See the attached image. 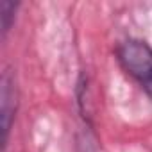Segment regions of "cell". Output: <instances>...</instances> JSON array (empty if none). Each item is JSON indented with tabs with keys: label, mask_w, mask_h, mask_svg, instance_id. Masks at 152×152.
<instances>
[{
	"label": "cell",
	"mask_w": 152,
	"mask_h": 152,
	"mask_svg": "<svg viewBox=\"0 0 152 152\" xmlns=\"http://www.w3.org/2000/svg\"><path fill=\"white\" fill-rule=\"evenodd\" d=\"M0 118H2V152H6L9 136H11V127L16 118L18 111V86H16V77L15 73L6 68L2 72L0 79Z\"/></svg>",
	"instance_id": "2"
},
{
	"label": "cell",
	"mask_w": 152,
	"mask_h": 152,
	"mask_svg": "<svg viewBox=\"0 0 152 152\" xmlns=\"http://www.w3.org/2000/svg\"><path fill=\"white\" fill-rule=\"evenodd\" d=\"M120 68L152 100V45L141 38H127L115 48Z\"/></svg>",
	"instance_id": "1"
},
{
	"label": "cell",
	"mask_w": 152,
	"mask_h": 152,
	"mask_svg": "<svg viewBox=\"0 0 152 152\" xmlns=\"http://www.w3.org/2000/svg\"><path fill=\"white\" fill-rule=\"evenodd\" d=\"M20 2H13V0H4L0 6V22H2V38H6L9 34V31L15 25L16 20V13L20 9Z\"/></svg>",
	"instance_id": "3"
}]
</instances>
